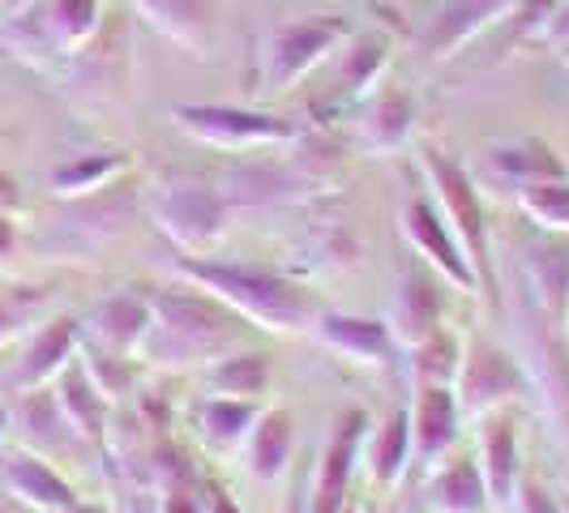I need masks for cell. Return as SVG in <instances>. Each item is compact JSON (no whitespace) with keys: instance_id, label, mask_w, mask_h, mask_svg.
<instances>
[{"instance_id":"cell-1","label":"cell","mask_w":569,"mask_h":513,"mask_svg":"<svg viewBox=\"0 0 569 513\" xmlns=\"http://www.w3.org/2000/svg\"><path fill=\"white\" fill-rule=\"evenodd\" d=\"M176 279L223 300L236 316H244L249 325L270 330V334H313L317 316H321L313 291H305L274 270L228 261V256H180Z\"/></svg>"},{"instance_id":"cell-2","label":"cell","mask_w":569,"mask_h":513,"mask_svg":"<svg viewBox=\"0 0 569 513\" xmlns=\"http://www.w3.org/2000/svg\"><path fill=\"white\" fill-rule=\"evenodd\" d=\"M150 313H154L150 334H146L138 360L171 372L210 369L228 351H240L244 330H249L244 316H236L223 300L206 295L198 286L150 295Z\"/></svg>"},{"instance_id":"cell-3","label":"cell","mask_w":569,"mask_h":513,"mask_svg":"<svg viewBox=\"0 0 569 513\" xmlns=\"http://www.w3.org/2000/svg\"><path fill=\"white\" fill-rule=\"evenodd\" d=\"M351 34H356V22L347 13L279 18L257 39V90L261 94H283L296 82H305L317 64L335 60V52Z\"/></svg>"},{"instance_id":"cell-4","label":"cell","mask_w":569,"mask_h":513,"mask_svg":"<svg viewBox=\"0 0 569 513\" xmlns=\"http://www.w3.org/2000/svg\"><path fill=\"white\" fill-rule=\"evenodd\" d=\"M420 171H425L428 198L441 210L446 228L455 231L458 249L467 253L476 279H480V295L492 300L497 295V274H492V256H488V214L476 175L462 163H455L446 150H437V145L420 150Z\"/></svg>"},{"instance_id":"cell-5","label":"cell","mask_w":569,"mask_h":513,"mask_svg":"<svg viewBox=\"0 0 569 513\" xmlns=\"http://www.w3.org/2000/svg\"><path fill=\"white\" fill-rule=\"evenodd\" d=\"M171 124L198 145L223 150V154H249V150H270V145L296 142V124L279 120L257 108H223V103H180L171 108Z\"/></svg>"},{"instance_id":"cell-6","label":"cell","mask_w":569,"mask_h":513,"mask_svg":"<svg viewBox=\"0 0 569 513\" xmlns=\"http://www.w3.org/2000/svg\"><path fill=\"white\" fill-rule=\"evenodd\" d=\"M231 201L206 180H171L154 198V228L168 235L180 253L210 256L228 235Z\"/></svg>"},{"instance_id":"cell-7","label":"cell","mask_w":569,"mask_h":513,"mask_svg":"<svg viewBox=\"0 0 569 513\" xmlns=\"http://www.w3.org/2000/svg\"><path fill=\"white\" fill-rule=\"evenodd\" d=\"M527 390H531V376L501 346H492L488 339H471L462 346V369H458L455 381V402L462 424L501 411L506 402L522 399Z\"/></svg>"},{"instance_id":"cell-8","label":"cell","mask_w":569,"mask_h":513,"mask_svg":"<svg viewBox=\"0 0 569 513\" xmlns=\"http://www.w3.org/2000/svg\"><path fill=\"white\" fill-rule=\"evenodd\" d=\"M64 94L78 108H112L129 94V30L99 27L82 52L64 60Z\"/></svg>"},{"instance_id":"cell-9","label":"cell","mask_w":569,"mask_h":513,"mask_svg":"<svg viewBox=\"0 0 569 513\" xmlns=\"http://www.w3.org/2000/svg\"><path fill=\"white\" fill-rule=\"evenodd\" d=\"M369 428H372L369 415H365L360 406L339 411V420L330 428V436H326V445H321V457H317V466H313L305 513H342Z\"/></svg>"},{"instance_id":"cell-10","label":"cell","mask_w":569,"mask_h":513,"mask_svg":"<svg viewBox=\"0 0 569 513\" xmlns=\"http://www.w3.org/2000/svg\"><path fill=\"white\" fill-rule=\"evenodd\" d=\"M402 231H407V240H411L416 256H420V261H425L428 270L450 286V291L480 295V279H476L471 261H467V253L458 249L455 231L446 228L441 210L432 205L428 193H416V198L402 205Z\"/></svg>"},{"instance_id":"cell-11","label":"cell","mask_w":569,"mask_h":513,"mask_svg":"<svg viewBox=\"0 0 569 513\" xmlns=\"http://www.w3.org/2000/svg\"><path fill=\"white\" fill-rule=\"evenodd\" d=\"M313 339L335 351L347 364H360V369H390L399 360V342L390 334V321H377V316H356L339 313V309H321L313 325Z\"/></svg>"},{"instance_id":"cell-12","label":"cell","mask_w":569,"mask_h":513,"mask_svg":"<svg viewBox=\"0 0 569 513\" xmlns=\"http://www.w3.org/2000/svg\"><path fill=\"white\" fill-rule=\"evenodd\" d=\"M513 4H518V0H441V9L428 18L420 52H425V60H432V64L458 57L471 39H480L485 30L501 27V22L510 18Z\"/></svg>"},{"instance_id":"cell-13","label":"cell","mask_w":569,"mask_h":513,"mask_svg":"<svg viewBox=\"0 0 569 513\" xmlns=\"http://www.w3.org/2000/svg\"><path fill=\"white\" fill-rule=\"evenodd\" d=\"M0 487L30 513H60L78 505V492L52 466V457L34 454L27 445L0 454Z\"/></svg>"},{"instance_id":"cell-14","label":"cell","mask_w":569,"mask_h":513,"mask_svg":"<svg viewBox=\"0 0 569 513\" xmlns=\"http://www.w3.org/2000/svg\"><path fill=\"white\" fill-rule=\"evenodd\" d=\"M476 184L480 189H506L510 198H518L527 184L548 180V175H566V163L552 154V145L536 142V138H513V142L488 145L476 163Z\"/></svg>"},{"instance_id":"cell-15","label":"cell","mask_w":569,"mask_h":513,"mask_svg":"<svg viewBox=\"0 0 569 513\" xmlns=\"http://www.w3.org/2000/svg\"><path fill=\"white\" fill-rule=\"evenodd\" d=\"M411 129H416V99L399 86H377L360 103L351 138L369 159H390L395 150L411 142Z\"/></svg>"},{"instance_id":"cell-16","label":"cell","mask_w":569,"mask_h":513,"mask_svg":"<svg viewBox=\"0 0 569 513\" xmlns=\"http://www.w3.org/2000/svg\"><path fill=\"white\" fill-rule=\"evenodd\" d=\"M129 4L168 43L193 57H210L219 34V0H129Z\"/></svg>"},{"instance_id":"cell-17","label":"cell","mask_w":569,"mask_h":513,"mask_svg":"<svg viewBox=\"0 0 569 513\" xmlns=\"http://www.w3.org/2000/svg\"><path fill=\"white\" fill-rule=\"evenodd\" d=\"M441 325H446V283L428 270L425 261H416L399 279L395 313H390V334L407 351V346L425 342Z\"/></svg>"},{"instance_id":"cell-18","label":"cell","mask_w":569,"mask_h":513,"mask_svg":"<svg viewBox=\"0 0 569 513\" xmlns=\"http://www.w3.org/2000/svg\"><path fill=\"white\" fill-rule=\"evenodd\" d=\"M480 424V436H476V462H480V475H485L488 487V505L501 513L513 510V496H518V484H522V466H518V424L510 415L492 411Z\"/></svg>"},{"instance_id":"cell-19","label":"cell","mask_w":569,"mask_h":513,"mask_svg":"<svg viewBox=\"0 0 569 513\" xmlns=\"http://www.w3.org/2000/svg\"><path fill=\"white\" fill-rule=\"evenodd\" d=\"M522 274L531 286V300H536V313L566 334V316H569V235H548L536 240L527 253H522Z\"/></svg>"},{"instance_id":"cell-20","label":"cell","mask_w":569,"mask_h":513,"mask_svg":"<svg viewBox=\"0 0 569 513\" xmlns=\"http://www.w3.org/2000/svg\"><path fill=\"white\" fill-rule=\"evenodd\" d=\"M407 424H411V454H416V462L425 471L437 466L446 454H455L458 432H462L455 390H446V385H420L411 411H407Z\"/></svg>"},{"instance_id":"cell-21","label":"cell","mask_w":569,"mask_h":513,"mask_svg":"<svg viewBox=\"0 0 569 513\" xmlns=\"http://www.w3.org/2000/svg\"><path fill=\"white\" fill-rule=\"evenodd\" d=\"M150 295L142 291H120L99 300L82 321V339L116 351V355H138L142 351L146 334H150Z\"/></svg>"},{"instance_id":"cell-22","label":"cell","mask_w":569,"mask_h":513,"mask_svg":"<svg viewBox=\"0 0 569 513\" xmlns=\"http://www.w3.org/2000/svg\"><path fill=\"white\" fill-rule=\"evenodd\" d=\"M78 342H82V325L73 316H52V321H39L30 330V342L22 351V364L13 372V390L27 394V390H43L60 376V369L78 355Z\"/></svg>"},{"instance_id":"cell-23","label":"cell","mask_w":569,"mask_h":513,"mask_svg":"<svg viewBox=\"0 0 569 513\" xmlns=\"http://www.w3.org/2000/svg\"><path fill=\"white\" fill-rule=\"evenodd\" d=\"M291 454H296V415L287 406H266L244 436L249 475L261 484H279L291 471Z\"/></svg>"},{"instance_id":"cell-24","label":"cell","mask_w":569,"mask_h":513,"mask_svg":"<svg viewBox=\"0 0 569 513\" xmlns=\"http://www.w3.org/2000/svg\"><path fill=\"white\" fill-rule=\"evenodd\" d=\"M52 399H57L60 415L78 432V441H103L108 436V420H112V402L99 394V385L90 381L86 364L73 355L60 376L52 381Z\"/></svg>"},{"instance_id":"cell-25","label":"cell","mask_w":569,"mask_h":513,"mask_svg":"<svg viewBox=\"0 0 569 513\" xmlns=\"http://www.w3.org/2000/svg\"><path fill=\"white\" fill-rule=\"evenodd\" d=\"M386 69H390V39L381 30H365V34L356 30L335 52V73H339L335 94H339L342 103H365L372 90L381 86Z\"/></svg>"},{"instance_id":"cell-26","label":"cell","mask_w":569,"mask_h":513,"mask_svg":"<svg viewBox=\"0 0 569 513\" xmlns=\"http://www.w3.org/2000/svg\"><path fill=\"white\" fill-rule=\"evenodd\" d=\"M428 510L432 513H488V487L476 454H446L428 466Z\"/></svg>"},{"instance_id":"cell-27","label":"cell","mask_w":569,"mask_h":513,"mask_svg":"<svg viewBox=\"0 0 569 513\" xmlns=\"http://www.w3.org/2000/svg\"><path fill=\"white\" fill-rule=\"evenodd\" d=\"M129 210H133V189L108 184V189H99V193H90V198L69 201L60 231H64V235H78V244H82V249L86 244H90V249H99L103 240H112L116 231L124 228Z\"/></svg>"},{"instance_id":"cell-28","label":"cell","mask_w":569,"mask_h":513,"mask_svg":"<svg viewBox=\"0 0 569 513\" xmlns=\"http://www.w3.org/2000/svg\"><path fill=\"white\" fill-rule=\"evenodd\" d=\"M369 445L360 450L365 454V475L377 492H390L402 484V475L411 471V424H407V411H390L377 428H369L365 436Z\"/></svg>"},{"instance_id":"cell-29","label":"cell","mask_w":569,"mask_h":513,"mask_svg":"<svg viewBox=\"0 0 569 513\" xmlns=\"http://www.w3.org/2000/svg\"><path fill=\"white\" fill-rule=\"evenodd\" d=\"M261 415V406L249 399H228V394H201L193 402V428H198V441L214 454H231V450H244V436L253 420Z\"/></svg>"},{"instance_id":"cell-30","label":"cell","mask_w":569,"mask_h":513,"mask_svg":"<svg viewBox=\"0 0 569 513\" xmlns=\"http://www.w3.org/2000/svg\"><path fill=\"white\" fill-rule=\"evenodd\" d=\"M18 420L27 428L22 441H27V450H34V454H43V457L64 454V450L78 445V432L60 415L57 399H52V385L27 390V394H22V406H18Z\"/></svg>"},{"instance_id":"cell-31","label":"cell","mask_w":569,"mask_h":513,"mask_svg":"<svg viewBox=\"0 0 569 513\" xmlns=\"http://www.w3.org/2000/svg\"><path fill=\"white\" fill-rule=\"evenodd\" d=\"M124 171H129V159L116 154V150H103V154H73L69 163H60V168L48 175V184H52L57 198L73 201V198H90V193L116 184Z\"/></svg>"},{"instance_id":"cell-32","label":"cell","mask_w":569,"mask_h":513,"mask_svg":"<svg viewBox=\"0 0 569 513\" xmlns=\"http://www.w3.org/2000/svg\"><path fill=\"white\" fill-rule=\"evenodd\" d=\"M206 372V390L210 394H228V399H249L257 402L270 390V360L257 351H228L223 360H214Z\"/></svg>"},{"instance_id":"cell-33","label":"cell","mask_w":569,"mask_h":513,"mask_svg":"<svg viewBox=\"0 0 569 513\" xmlns=\"http://www.w3.org/2000/svg\"><path fill=\"white\" fill-rule=\"evenodd\" d=\"M407 364H411V385L420 390V385H446V390H455L458 381V369H462V342L441 325V330H432L425 342H416V346H407Z\"/></svg>"},{"instance_id":"cell-34","label":"cell","mask_w":569,"mask_h":513,"mask_svg":"<svg viewBox=\"0 0 569 513\" xmlns=\"http://www.w3.org/2000/svg\"><path fill=\"white\" fill-rule=\"evenodd\" d=\"M78 360L86 364L90 381L99 385V394L108 402L124 399L138 390V376H142V360L138 355H116V351H103L94 342H78Z\"/></svg>"},{"instance_id":"cell-35","label":"cell","mask_w":569,"mask_h":513,"mask_svg":"<svg viewBox=\"0 0 569 513\" xmlns=\"http://www.w3.org/2000/svg\"><path fill=\"white\" fill-rule=\"evenodd\" d=\"M518 210L548 235H569V171L566 175H548L536 180L518 193Z\"/></svg>"},{"instance_id":"cell-36","label":"cell","mask_w":569,"mask_h":513,"mask_svg":"<svg viewBox=\"0 0 569 513\" xmlns=\"http://www.w3.org/2000/svg\"><path fill=\"white\" fill-rule=\"evenodd\" d=\"M48 313V291L39 286H0V346L22 339Z\"/></svg>"},{"instance_id":"cell-37","label":"cell","mask_w":569,"mask_h":513,"mask_svg":"<svg viewBox=\"0 0 569 513\" xmlns=\"http://www.w3.org/2000/svg\"><path fill=\"white\" fill-rule=\"evenodd\" d=\"M510 513H566L561 501L540 484H518V496H513V510Z\"/></svg>"},{"instance_id":"cell-38","label":"cell","mask_w":569,"mask_h":513,"mask_svg":"<svg viewBox=\"0 0 569 513\" xmlns=\"http://www.w3.org/2000/svg\"><path fill=\"white\" fill-rule=\"evenodd\" d=\"M159 513H206L201 510V487H193V484L163 487V496H159Z\"/></svg>"},{"instance_id":"cell-39","label":"cell","mask_w":569,"mask_h":513,"mask_svg":"<svg viewBox=\"0 0 569 513\" xmlns=\"http://www.w3.org/2000/svg\"><path fill=\"white\" fill-rule=\"evenodd\" d=\"M201 510H206V513H244L219 484H206V487H201Z\"/></svg>"},{"instance_id":"cell-40","label":"cell","mask_w":569,"mask_h":513,"mask_svg":"<svg viewBox=\"0 0 569 513\" xmlns=\"http://www.w3.org/2000/svg\"><path fill=\"white\" fill-rule=\"evenodd\" d=\"M543 43H552V48H569V4H561V9L552 13V22L543 27Z\"/></svg>"},{"instance_id":"cell-41","label":"cell","mask_w":569,"mask_h":513,"mask_svg":"<svg viewBox=\"0 0 569 513\" xmlns=\"http://www.w3.org/2000/svg\"><path fill=\"white\" fill-rule=\"evenodd\" d=\"M30 4H39V0H0V13L13 18V13H22V9H30Z\"/></svg>"},{"instance_id":"cell-42","label":"cell","mask_w":569,"mask_h":513,"mask_svg":"<svg viewBox=\"0 0 569 513\" xmlns=\"http://www.w3.org/2000/svg\"><path fill=\"white\" fill-rule=\"evenodd\" d=\"M9 424H13V420H9V406L0 402V445H4V436H9Z\"/></svg>"},{"instance_id":"cell-43","label":"cell","mask_w":569,"mask_h":513,"mask_svg":"<svg viewBox=\"0 0 569 513\" xmlns=\"http://www.w3.org/2000/svg\"><path fill=\"white\" fill-rule=\"evenodd\" d=\"M561 510H566V513H569V501H561Z\"/></svg>"},{"instance_id":"cell-44","label":"cell","mask_w":569,"mask_h":513,"mask_svg":"<svg viewBox=\"0 0 569 513\" xmlns=\"http://www.w3.org/2000/svg\"><path fill=\"white\" fill-rule=\"evenodd\" d=\"M566 339H569V316H566Z\"/></svg>"}]
</instances>
